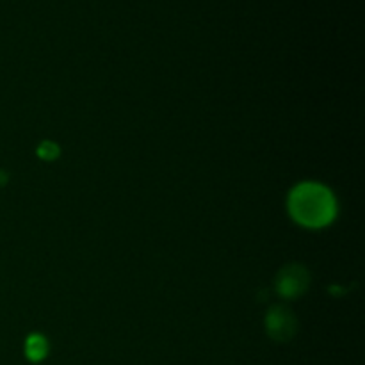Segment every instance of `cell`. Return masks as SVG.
Here are the masks:
<instances>
[{
  "label": "cell",
  "instance_id": "3957f363",
  "mask_svg": "<svg viewBox=\"0 0 365 365\" xmlns=\"http://www.w3.org/2000/svg\"><path fill=\"white\" fill-rule=\"evenodd\" d=\"M266 330L273 341L287 342L296 335L298 319L285 305H274L266 314Z\"/></svg>",
  "mask_w": 365,
  "mask_h": 365
},
{
  "label": "cell",
  "instance_id": "6da1fadb",
  "mask_svg": "<svg viewBox=\"0 0 365 365\" xmlns=\"http://www.w3.org/2000/svg\"><path fill=\"white\" fill-rule=\"evenodd\" d=\"M289 212L302 227L323 228L337 216V200L327 185L303 182L289 195Z\"/></svg>",
  "mask_w": 365,
  "mask_h": 365
},
{
  "label": "cell",
  "instance_id": "5b68a950",
  "mask_svg": "<svg viewBox=\"0 0 365 365\" xmlns=\"http://www.w3.org/2000/svg\"><path fill=\"white\" fill-rule=\"evenodd\" d=\"M38 153L39 157H43V159H53V157H57V146L53 145V143L46 141L39 146Z\"/></svg>",
  "mask_w": 365,
  "mask_h": 365
},
{
  "label": "cell",
  "instance_id": "277c9868",
  "mask_svg": "<svg viewBox=\"0 0 365 365\" xmlns=\"http://www.w3.org/2000/svg\"><path fill=\"white\" fill-rule=\"evenodd\" d=\"M46 351H48V344H46V341L41 335H31V337L27 339L25 353H27V356L32 362H39V360L45 359Z\"/></svg>",
  "mask_w": 365,
  "mask_h": 365
},
{
  "label": "cell",
  "instance_id": "7a4b0ae2",
  "mask_svg": "<svg viewBox=\"0 0 365 365\" xmlns=\"http://www.w3.org/2000/svg\"><path fill=\"white\" fill-rule=\"evenodd\" d=\"M277 292L285 299H294L302 296L310 285V273L302 264H291L280 269L277 277Z\"/></svg>",
  "mask_w": 365,
  "mask_h": 365
}]
</instances>
